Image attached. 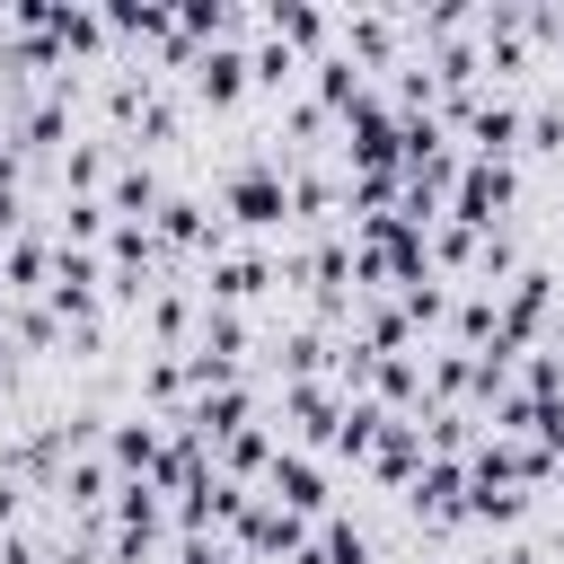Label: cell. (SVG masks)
Returning a JSON list of instances; mask_svg holds the SVG:
<instances>
[{"mask_svg": "<svg viewBox=\"0 0 564 564\" xmlns=\"http://www.w3.org/2000/svg\"><path fill=\"white\" fill-rule=\"evenodd\" d=\"M167 194H176V185H167L159 159H123V167L106 176V212H115V220H159Z\"/></svg>", "mask_w": 564, "mask_h": 564, "instance_id": "obj_2", "label": "cell"}, {"mask_svg": "<svg viewBox=\"0 0 564 564\" xmlns=\"http://www.w3.org/2000/svg\"><path fill=\"white\" fill-rule=\"evenodd\" d=\"M449 220L476 229V238L520 229V220H529V176H520V167H485V159H467V167H458V194H449Z\"/></svg>", "mask_w": 564, "mask_h": 564, "instance_id": "obj_1", "label": "cell"}, {"mask_svg": "<svg viewBox=\"0 0 564 564\" xmlns=\"http://www.w3.org/2000/svg\"><path fill=\"white\" fill-rule=\"evenodd\" d=\"M476 564H546V546L520 529V538H485V555H476Z\"/></svg>", "mask_w": 564, "mask_h": 564, "instance_id": "obj_4", "label": "cell"}, {"mask_svg": "<svg viewBox=\"0 0 564 564\" xmlns=\"http://www.w3.org/2000/svg\"><path fill=\"white\" fill-rule=\"evenodd\" d=\"M159 449H167V423H159V414H115V423H106V467H115V476H150Z\"/></svg>", "mask_w": 564, "mask_h": 564, "instance_id": "obj_3", "label": "cell"}, {"mask_svg": "<svg viewBox=\"0 0 564 564\" xmlns=\"http://www.w3.org/2000/svg\"><path fill=\"white\" fill-rule=\"evenodd\" d=\"M423 564H449V555H423Z\"/></svg>", "mask_w": 564, "mask_h": 564, "instance_id": "obj_5", "label": "cell"}]
</instances>
